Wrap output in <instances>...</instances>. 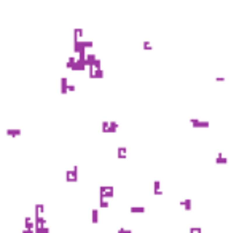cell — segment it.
I'll use <instances>...</instances> for the list:
<instances>
[{"label": "cell", "mask_w": 239, "mask_h": 233, "mask_svg": "<svg viewBox=\"0 0 239 233\" xmlns=\"http://www.w3.org/2000/svg\"><path fill=\"white\" fill-rule=\"evenodd\" d=\"M145 211L147 209L143 208V206H131V208H129V212H131V214H143Z\"/></svg>", "instance_id": "obj_3"}, {"label": "cell", "mask_w": 239, "mask_h": 233, "mask_svg": "<svg viewBox=\"0 0 239 233\" xmlns=\"http://www.w3.org/2000/svg\"><path fill=\"white\" fill-rule=\"evenodd\" d=\"M21 134V129H6V136H19Z\"/></svg>", "instance_id": "obj_8"}, {"label": "cell", "mask_w": 239, "mask_h": 233, "mask_svg": "<svg viewBox=\"0 0 239 233\" xmlns=\"http://www.w3.org/2000/svg\"><path fill=\"white\" fill-rule=\"evenodd\" d=\"M43 208H45L43 204H37V206H35V216H34V219L43 217Z\"/></svg>", "instance_id": "obj_4"}, {"label": "cell", "mask_w": 239, "mask_h": 233, "mask_svg": "<svg viewBox=\"0 0 239 233\" xmlns=\"http://www.w3.org/2000/svg\"><path fill=\"white\" fill-rule=\"evenodd\" d=\"M117 233H132V230H131V228H124V227H119Z\"/></svg>", "instance_id": "obj_12"}, {"label": "cell", "mask_w": 239, "mask_h": 233, "mask_svg": "<svg viewBox=\"0 0 239 233\" xmlns=\"http://www.w3.org/2000/svg\"><path fill=\"white\" fill-rule=\"evenodd\" d=\"M91 222H93V224H97L99 222V211L97 209H93V212H91Z\"/></svg>", "instance_id": "obj_7"}, {"label": "cell", "mask_w": 239, "mask_h": 233, "mask_svg": "<svg viewBox=\"0 0 239 233\" xmlns=\"http://www.w3.org/2000/svg\"><path fill=\"white\" fill-rule=\"evenodd\" d=\"M118 157H119V158H124V157H126V148H124V147H119V148H118Z\"/></svg>", "instance_id": "obj_11"}, {"label": "cell", "mask_w": 239, "mask_h": 233, "mask_svg": "<svg viewBox=\"0 0 239 233\" xmlns=\"http://www.w3.org/2000/svg\"><path fill=\"white\" fill-rule=\"evenodd\" d=\"M99 206H101V208H108V200L107 198H101V200H99Z\"/></svg>", "instance_id": "obj_9"}, {"label": "cell", "mask_w": 239, "mask_h": 233, "mask_svg": "<svg viewBox=\"0 0 239 233\" xmlns=\"http://www.w3.org/2000/svg\"><path fill=\"white\" fill-rule=\"evenodd\" d=\"M180 206H182L185 211H191V200H190V198H187V200H182V201H180Z\"/></svg>", "instance_id": "obj_5"}, {"label": "cell", "mask_w": 239, "mask_h": 233, "mask_svg": "<svg viewBox=\"0 0 239 233\" xmlns=\"http://www.w3.org/2000/svg\"><path fill=\"white\" fill-rule=\"evenodd\" d=\"M22 233H35V232H34V230H26V228H24Z\"/></svg>", "instance_id": "obj_13"}, {"label": "cell", "mask_w": 239, "mask_h": 233, "mask_svg": "<svg viewBox=\"0 0 239 233\" xmlns=\"http://www.w3.org/2000/svg\"><path fill=\"white\" fill-rule=\"evenodd\" d=\"M101 198H107V200H110L112 197H113L115 190L113 187H110V185H104V187H101Z\"/></svg>", "instance_id": "obj_1"}, {"label": "cell", "mask_w": 239, "mask_h": 233, "mask_svg": "<svg viewBox=\"0 0 239 233\" xmlns=\"http://www.w3.org/2000/svg\"><path fill=\"white\" fill-rule=\"evenodd\" d=\"M77 171H78L77 166H75L72 171H67V182H77V179H78Z\"/></svg>", "instance_id": "obj_2"}, {"label": "cell", "mask_w": 239, "mask_h": 233, "mask_svg": "<svg viewBox=\"0 0 239 233\" xmlns=\"http://www.w3.org/2000/svg\"><path fill=\"white\" fill-rule=\"evenodd\" d=\"M188 233H203V228L201 227H190Z\"/></svg>", "instance_id": "obj_10"}, {"label": "cell", "mask_w": 239, "mask_h": 233, "mask_svg": "<svg viewBox=\"0 0 239 233\" xmlns=\"http://www.w3.org/2000/svg\"><path fill=\"white\" fill-rule=\"evenodd\" d=\"M153 192H155V195H161V193H163L159 181H155V184H153Z\"/></svg>", "instance_id": "obj_6"}]
</instances>
